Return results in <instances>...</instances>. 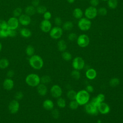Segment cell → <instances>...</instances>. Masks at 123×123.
Here are the masks:
<instances>
[{"label": "cell", "mask_w": 123, "mask_h": 123, "mask_svg": "<svg viewBox=\"0 0 123 123\" xmlns=\"http://www.w3.org/2000/svg\"><path fill=\"white\" fill-rule=\"evenodd\" d=\"M30 65L36 70L41 69L43 66L44 62L42 58L37 55H33L29 59Z\"/></svg>", "instance_id": "1"}, {"label": "cell", "mask_w": 123, "mask_h": 123, "mask_svg": "<svg viewBox=\"0 0 123 123\" xmlns=\"http://www.w3.org/2000/svg\"><path fill=\"white\" fill-rule=\"evenodd\" d=\"M90 95L86 90H81L77 93L75 100L79 105L86 104L89 100Z\"/></svg>", "instance_id": "2"}, {"label": "cell", "mask_w": 123, "mask_h": 123, "mask_svg": "<svg viewBox=\"0 0 123 123\" xmlns=\"http://www.w3.org/2000/svg\"><path fill=\"white\" fill-rule=\"evenodd\" d=\"M26 83L32 87L37 86L40 83V78L36 74H28L25 79Z\"/></svg>", "instance_id": "3"}, {"label": "cell", "mask_w": 123, "mask_h": 123, "mask_svg": "<svg viewBox=\"0 0 123 123\" xmlns=\"http://www.w3.org/2000/svg\"><path fill=\"white\" fill-rule=\"evenodd\" d=\"M91 26L90 20L86 18H81L78 22V27L82 31H87Z\"/></svg>", "instance_id": "4"}, {"label": "cell", "mask_w": 123, "mask_h": 123, "mask_svg": "<svg viewBox=\"0 0 123 123\" xmlns=\"http://www.w3.org/2000/svg\"><path fill=\"white\" fill-rule=\"evenodd\" d=\"M89 38L86 34H81L77 38V43L78 45L82 48L87 47L89 43Z\"/></svg>", "instance_id": "5"}, {"label": "cell", "mask_w": 123, "mask_h": 123, "mask_svg": "<svg viewBox=\"0 0 123 123\" xmlns=\"http://www.w3.org/2000/svg\"><path fill=\"white\" fill-rule=\"evenodd\" d=\"M98 14V10L95 7L89 6L87 7L85 11V15L88 19L95 18Z\"/></svg>", "instance_id": "6"}, {"label": "cell", "mask_w": 123, "mask_h": 123, "mask_svg": "<svg viewBox=\"0 0 123 123\" xmlns=\"http://www.w3.org/2000/svg\"><path fill=\"white\" fill-rule=\"evenodd\" d=\"M63 33V30L59 26H55L51 29L49 32V35L52 38L57 39L60 38Z\"/></svg>", "instance_id": "7"}, {"label": "cell", "mask_w": 123, "mask_h": 123, "mask_svg": "<svg viewBox=\"0 0 123 123\" xmlns=\"http://www.w3.org/2000/svg\"><path fill=\"white\" fill-rule=\"evenodd\" d=\"M72 66L74 69L77 70H81L84 67L85 62L82 58L76 57L73 61Z\"/></svg>", "instance_id": "8"}, {"label": "cell", "mask_w": 123, "mask_h": 123, "mask_svg": "<svg viewBox=\"0 0 123 123\" xmlns=\"http://www.w3.org/2000/svg\"><path fill=\"white\" fill-rule=\"evenodd\" d=\"M50 94L51 95L55 98H59L61 97L62 94V89L61 87L57 85H53L50 88Z\"/></svg>", "instance_id": "9"}, {"label": "cell", "mask_w": 123, "mask_h": 123, "mask_svg": "<svg viewBox=\"0 0 123 123\" xmlns=\"http://www.w3.org/2000/svg\"><path fill=\"white\" fill-rule=\"evenodd\" d=\"M8 109L9 111L12 114H15L17 113L19 109V103L16 99L12 100L9 103Z\"/></svg>", "instance_id": "10"}, {"label": "cell", "mask_w": 123, "mask_h": 123, "mask_svg": "<svg viewBox=\"0 0 123 123\" xmlns=\"http://www.w3.org/2000/svg\"><path fill=\"white\" fill-rule=\"evenodd\" d=\"M85 111L88 114L92 115H97L98 112V108L93 106L90 103L86 105Z\"/></svg>", "instance_id": "11"}, {"label": "cell", "mask_w": 123, "mask_h": 123, "mask_svg": "<svg viewBox=\"0 0 123 123\" xmlns=\"http://www.w3.org/2000/svg\"><path fill=\"white\" fill-rule=\"evenodd\" d=\"M51 24L49 20L44 19L40 23V29L45 33H47L50 31L51 29Z\"/></svg>", "instance_id": "12"}, {"label": "cell", "mask_w": 123, "mask_h": 123, "mask_svg": "<svg viewBox=\"0 0 123 123\" xmlns=\"http://www.w3.org/2000/svg\"><path fill=\"white\" fill-rule=\"evenodd\" d=\"M8 27L11 29H16L19 25V20L15 17H12L9 19L7 21Z\"/></svg>", "instance_id": "13"}, {"label": "cell", "mask_w": 123, "mask_h": 123, "mask_svg": "<svg viewBox=\"0 0 123 123\" xmlns=\"http://www.w3.org/2000/svg\"><path fill=\"white\" fill-rule=\"evenodd\" d=\"M98 111L103 114H107L110 112V108L109 106L105 102H100L98 106Z\"/></svg>", "instance_id": "14"}, {"label": "cell", "mask_w": 123, "mask_h": 123, "mask_svg": "<svg viewBox=\"0 0 123 123\" xmlns=\"http://www.w3.org/2000/svg\"><path fill=\"white\" fill-rule=\"evenodd\" d=\"M19 22L23 25H28L31 23V19L30 16L25 14H21L19 17Z\"/></svg>", "instance_id": "15"}, {"label": "cell", "mask_w": 123, "mask_h": 123, "mask_svg": "<svg viewBox=\"0 0 123 123\" xmlns=\"http://www.w3.org/2000/svg\"><path fill=\"white\" fill-rule=\"evenodd\" d=\"M3 86L7 90L12 89L14 86V82L11 78L5 79L3 82Z\"/></svg>", "instance_id": "16"}, {"label": "cell", "mask_w": 123, "mask_h": 123, "mask_svg": "<svg viewBox=\"0 0 123 123\" xmlns=\"http://www.w3.org/2000/svg\"><path fill=\"white\" fill-rule=\"evenodd\" d=\"M37 90L38 94L41 96H45L48 91V89L46 85L42 83L39 84L37 86Z\"/></svg>", "instance_id": "17"}, {"label": "cell", "mask_w": 123, "mask_h": 123, "mask_svg": "<svg viewBox=\"0 0 123 123\" xmlns=\"http://www.w3.org/2000/svg\"><path fill=\"white\" fill-rule=\"evenodd\" d=\"M43 107L45 110L50 111L53 109L54 103L50 99H46L43 103Z\"/></svg>", "instance_id": "18"}, {"label": "cell", "mask_w": 123, "mask_h": 123, "mask_svg": "<svg viewBox=\"0 0 123 123\" xmlns=\"http://www.w3.org/2000/svg\"><path fill=\"white\" fill-rule=\"evenodd\" d=\"M86 77L90 80H93L96 78L97 76V72L96 70L93 68H90L86 71Z\"/></svg>", "instance_id": "19"}, {"label": "cell", "mask_w": 123, "mask_h": 123, "mask_svg": "<svg viewBox=\"0 0 123 123\" xmlns=\"http://www.w3.org/2000/svg\"><path fill=\"white\" fill-rule=\"evenodd\" d=\"M57 47L58 50L60 51L63 52L67 49V44L64 40H60L57 43Z\"/></svg>", "instance_id": "20"}, {"label": "cell", "mask_w": 123, "mask_h": 123, "mask_svg": "<svg viewBox=\"0 0 123 123\" xmlns=\"http://www.w3.org/2000/svg\"><path fill=\"white\" fill-rule=\"evenodd\" d=\"M83 12L82 10L79 8H75L73 12L74 17L76 19H81L83 16Z\"/></svg>", "instance_id": "21"}, {"label": "cell", "mask_w": 123, "mask_h": 123, "mask_svg": "<svg viewBox=\"0 0 123 123\" xmlns=\"http://www.w3.org/2000/svg\"><path fill=\"white\" fill-rule=\"evenodd\" d=\"M36 12V9L33 6H28L26 7L25 9V14L29 16H32Z\"/></svg>", "instance_id": "22"}, {"label": "cell", "mask_w": 123, "mask_h": 123, "mask_svg": "<svg viewBox=\"0 0 123 123\" xmlns=\"http://www.w3.org/2000/svg\"><path fill=\"white\" fill-rule=\"evenodd\" d=\"M10 28L8 26L4 28H0V37H6L8 36Z\"/></svg>", "instance_id": "23"}, {"label": "cell", "mask_w": 123, "mask_h": 123, "mask_svg": "<svg viewBox=\"0 0 123 123\" xmlns=\"http://www.w3.org/2000/svg\"><path fill=\"white\" fill-rule=\"evenodd\" d=\"M74 27L73 23L71 21H66L62 25V28L66 31H70Z\"/></svg>", "instance_id": "24"}, {"label": "cell", "mask_w": 123, "mask_h": 123, "mask_svg": "<svg viewBox=\"0 0 123 123\" xmlns=\"http://www.w3.org/2000/svg\"><path fill=\"white\" fill-rule=\"evenodd\" d=\"M118 0H108V6L109 8L111 9H115L118 6Z\"/></svg>", "instance_id": "25"}, {"label": "cell", "mask_w": 123, "mask_h": 123, "mask_svg": "<svg viewBox=\"0 0 123 123\" xmlns=\"http://www.w3.org/2000/svg\"><path fill=\"white\" fill-rule=\"evenodd\" d=\"M9 65V62L6 58H2L0 60V68L5 69Z\"/></svg>", "instance_id": "26"}, {"label": "cell", "mask_w": 123, "mask_h": 123, "mask_svg": "<svg viewBox=\"0 0 123 123\" xmlns=\"http://www.w3.org/2000/svg\"><path fill=\"white\" fill-rule=\"evenodd\" d=\"M120 84V80L117 77H113L111 79L109 82L110 86L112 87L117 86Z\"/></svg>", "instance_id": "27"}, {"label": "cell", "mask_w": 123, "mask_h": 123, "mask_svg": "<svg viewBox=\"0 0 123 123\" xmlns=\"http://www.w3.org/2000/svg\"><path fill=\"white\" fill-rule=\"evenodd\" d=\"M20 34L24 37H29L31 35L30 30L27 28H23L20 31Z\"/></svg>", "instance_id": "28"}, {"label": "cell", "mask_w": 123, "mask_h": 123, "mask_svg": "<svg viewBox=\"0 0 123 123\" xmlns=\"http://www.w3.org/2000/svg\"><path fill=\"white\" fill-rule=\"evenodd\" d=\"M76 95L77 93L74 90H70L67 93V96L68 98L71 100H75Z\"/></svg>", "instance_id": "29"}, {"label": "cell", "mask_w": 123, "mask_h": 123, "mask_svg": "<svg viewBox=\"0 0 123 123\" xmlns=\"http://www.w3.org/2000/svg\"><path fill=\"white\" fill-rule=\"evenodd\" d=\"M26 54L29 56H32L34 55L35 52L34 48L31 45H28L25 49Z\"/></svg>", "instance_id": "30"}, {"label": "cell", "mask_w": 123, "mask_h": 123, "mask_svg": "<svg viewBox=\"0 0 123 123\" xmlns=\"http://www.w3.org/2000/svg\"><path fill=\"white\" fill-rule=\"evenodd\" d=\"M62 57L66 61H69L72 59V55L68 51H63L62 54Z\"/></svg>", "instance_id": "31"}, {"label": "cell", "mask_w": 123, "mask_h": 123, "mask_svg": "<svg viewBox=\"0 0 123 123\" xmlns=\"http://www.w3.org/2000/svg\"><path fill=\"white\" fill-rule=\"evenodd\" d=\"M50 81H51V78L49 75H44L40 78V82H41L42 84L45 85L46 84H48L50 83Z\"/></svg>", "instance_id": "32"}, {"label": "cell", "mask_w": 123, "mask_h": 123, "mask_svg": "<svg viewBox=\"0 0 123 123\" xmlns=\"http://www.w3.org/2000/svg\"><path fill=\"white\" fill-rule=\"evenodd\" d=\"M57 104L60 108H64L66 106L65 100L63 98L60 97L58 98V99L57 100Z\"/></svg>", "instance_id": "33"}, {"label": "cell", "mask_w": 123, "mask_h": 123, "mask_svg": "<svg viewBox=\"0 0 123 123\" xmlns=\"http://www.w3.org/2000/svg\"><path fill=\"white\" fill-rule=\"evenodd\" d=\"M71 76L75 80H78L80 77V73L77 70L74 69L73 70L71 73Z\"/></svg>", "instance_id": "34"}, {"label": "cell", "mask_w": 123, "mask_h": 123, "mask_svg": "<svg viewBox=\"0 0 123 123\" xmlns=\"http://www.w3.org/2000/svg\"><path fill=\"white\" fill-rule=\"evenodd\" d=\"M79 104L76 100H72L69 103V107L72 110H76L79 106Z\"/></svg>", "instance_id": "35"}, {"label": "cell", "mask_w": 123, "mask_h": 123, "mask_svg": "<svg viewBox=\"0 0 123 123\" xmlns=\"http://www.w3.org/2000/svg\"><path fill=\"white\" fill-rule=\"evenodd\" d=\"M46 11H47L46 7L43 5L38 6L36 8V12L39 14H44Z\"/></svg>", "instance_id": "36"}, {"label": "cell", "mask_w": 123, "mask_h": 123, "mask_svg": "<svg viewBox=\"0 0 123 123\" xmlns=\"http://www.w3.org/2000/svg\"><path fill=\"white\" fill-rule=\"evenodd\" d=\"M22 9L20 7H17L13 10V14L14 17H19L22 14Z\"/></svg>", "instance_id": "37"}, {"label": "cell", "mask_w": 123, "mask_h": 123, "mask_svg": "<svg viewBox=\"0 0 123 123\" xmlns=\"http://www.w3.org/2000/svg\"><path fill=\"white\" fill-rule=\"evenodd\" d=\"M98 13L101 16H105L107 14V10L105 7H100L98 10Z\"/></svg>", "instance_id": "38"}, {"label": "cell", "mask_w": 123, "mask_h": 123, "mask_svg": "<svg viewBox=\"0 0 123 123\" xmlns=\"http://www.w3.org/2000/svg\"><path fill=\"white\" fill-rule=\"evenodd\" d=\"M51 114L52 117L54 119H58L60 115V112L59 111H58V109H52V112H51Z\"/></svg>", "instance_id": "39"}, {"label": "cell", "mask_w": 123, "mask_h": 123, "mask_svg": "<svg viewBox=\"0 0 123 123\" xmlns=\"http://www.w3.org/2000/svg\"><path fill=\"white\" fill-rule=\"evenodd\" d=\"M14 97L16 100H21L24 97V94L22 91H18L15 94Z\"/></svg>", "instance_id": "40"}, {"label": "cell", "mask_w": 123, "mask_h": 123, "mask_svg": "<svg viewBox=\"0 0 123 123\" xmlns=\"http://www.w3.org/2000/svg\"><path fill=\"white\" fill-rule=\"evenodd\" d=\"M77 37L76 34L74 33H70L68 36V38L70 41H74L76 39H77Z\"/></svg>", "instance_id": "41"}, {"label": "cell", "mask_w": 123, "mask_h": 123, "mask_svg": "<svg viewBox=\"0 0 123 123\" xmlns=\"http://www.w3.org/2000/svg\"><path fill=\"white\" fill-rule=\"evenodd\" d=\"M90 103L92 105H93V106L98 108V106L99 105V104L100 103V102L98 101L97 98L96 97H95V98H92V99L90 101Z\"/></svg>", "instance_id": "42"}, {"label": "cell", "mask_w": 123, "mask_h": 123, "mask_svg": "<svg viewBox=\"0 0 123 123\" xmlns=\"http://www.w3.org/2000/svg\"><path fill=\"white\" fill-rule=\"evenodd\" d=\"M96 98H97L98 100V101L100 103V102H102L105 100V95L103 94H99L97 97Z\"/></svg>", "instance_id": "43"}, {"label": "cell", "mask_w": 123, "mask_h": 123, "mask_svg": "<svg viewBox=\"0 0 123 123\" xmlns=\"http://www.w3.org/2000/svg\"><path fill=\"white\" fill-rule=\"evenodd\" d=\"M43 17L45 20H49L51 17V13L49 11H46L43 14Z\"/></svg>", "instance_id": "44"}, {"label": "cell", "mask_w": 123, "mask_h": 123, "mask_svg": "<svg viewBox=\"0 0 123 123\" xmlns=\"http://www.w3.org/2000/svg\"><path fill=\"white\" fill-rule=\"evenodd\" d=\"M54 23L56 25H57L58 26H60L62 25V20L61 18L59 17H57L54 19Z\"/></svg>", "instance_id": "45"}, {"label": "cell", "mask_w": 123, "mask_h": 123, "mask_svg": "<svg viewBox=\"0 0 123 123\" xmlns=\"http://www.w3.org/2000/svg\"><path fill=\"white\" fill-rule=\"evenodd\" d=\"M16 34H17V32L15 31V29H10L8 36H10L11 37H14L15 36H16Z\"/></svg>", "instance_id": "46"}, {"label": "cell", "mask_w": 123, "mask_h": 123, "mask_svg": "<svg viewBox=\"0 0 123 123\" xmlns=\"http://www.w3.org/2000/svg\"><path fill=\"white\" fill-rule=\"evenodd\" d=\"M89 2L92 6L96 7L99 3V0H89Z\"/></svg>", "instance_id": "47"}, {"label": "cell", "mask_w": 123, "mask_h": 123, "mask_svg": "<svg viewBox=\"0 0 123 123\" xmlns=\"http://www.w3.org/2000/svg\"><path fill=\"white\" fill-rule=\"evenodd\" d=\"M7 23L2 20H0V28H4L7 27Z\"/></svg>", "instance_id": "48"}, {"label": "cell", "mask_w": 123, "mask_h": 123, "mask_svg": "<svg viewBox=\"0 0 123 123\" xmlns=\"http://www.w3.org/2000/svg\"><path fill=\"white\" fill-rule=\"evenodd\" d=\"M14 74V72L12 70H10L8 71L7 73V75L9 78H11V77H12Z\"/></svg>", "instance_id": "49"}, {"label": "cell", "mask_w": 123, "mask_h": 123, "mask_svg": "<svg viewBox=\"0 0 123 123\" xmlns=\"http://www.w3.org/2000/svg\"><path fill=\"white\" fill-rule=\"evenodd\" d=\"M86 91H87L88 93H91L93 92L94 91V88L91 85H88L86 87Z\"/></svg>", "instance_id": "50"}, {"label": "cell", "mask_w": 123, "mask_h": 123, "mask_svg": "<svg viewBox=\"0 0 123 123\" xmlns=\"http://www.w3.org/2000/svg\"><path fill=\"white\" fill-rule=\"evenodd\" d=\"M40 3V1L39 0H33L32 1V6H33L34 7H37L38 6H39Z\"/></svg>", "instance_id": "51"}, {"label": "cell", "mask_w": 123, "mask_h": 123, "mask_svg": "<svg viewBox=\"0 0 123 123\" xmlns=\"http://www.w3.org/2000/svg\"><path fill=\"white\" fill-rule=\"evenodd\" d=\"M67 2L69 3H70V4H72L74 2V1H75V0H67Z\"/></svg>", "instance_id": "52"}, {"label": "cell", "mask_w": 123, "mask_h": 123, "mask_svg": "<svg viewBox=\"0 0 123 123\" xmlns=\"http://www.w3.org/2000/svg\"><path fill=\"white\" fill-rule=\"evenodd\" d=\"M1 49H2V45H1V44L0 42V52L1 50Z\"/></svg>", "instance_id": "53"}, {"label": "cell", "mask_w": 123, "mask_h": 123, "mask_svg": "<svg viewBox=\"0 0 123 123\" xmlns=\"http://www.w3.org/2000/svg\"><path fill=\"white\" fill-rule=\"evenodd\" d=\"M102 1H108V0H102Z\"/></svg>", "instance_id": "54"}, {"label": "cell", "mask_w": 123, "mask_h": 123, "mask_svg": "<svg viewBox=\"0 0 123 123\" xmlns=\"http://www.w3.org/2000/svg\"></svg>", "instance_id": "55"}]
</instances>
